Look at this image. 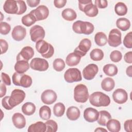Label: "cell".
Segmentation results:
<instances>
[{"label": "cell", "instance_id": "cell-15", "mask_svg": "<svg viewBox=\"0 0 132 132\" xmlns=\"http://www.w3.org/2000/svg\"><path fill=\"white\" fill-rule=\"evenodd\" d=\"M113 101L119 104L125 103L128 99V94L126 91L121 88L116 89L112 93Z\"/></svg>", "mask_w": 132, "mask_h": 132}, {"label": "cell", "instance_id": "cell-18", "mask_svg": "<svg viewBox=\"0 0 132 132\" xmlns=\"http://www.w3.org/2000/svg\"><path fill=\"white\" fill-rule=\"evenodd\" d=\"M3 9L7 13L17 14L19 11V7L16 1H6L3 5Z\"/></svg>", "mask_w": 132, "mask_h": 132}, {"label": "cell", "instance_id": "cell-9", "mask_svg": "<svg viewBox=\"0 0 132 132\" xmlns=\"http://www.w3.org/2000/svg\"><path fill=\"white\" fill-rule=\"evenodd\" d=\"M29 34L31 40L34 42H37L39 40H43L45 33L44 29L42 26L36 25L33 26L30 29Z\"/></svg>", "mask_w": 132, "mask_h": 132}, {"label": "cell", "instance_id": "cell-40", "mask_svg": "<svg viewBox=\"0 0 132 132\" xmlns=\"http://www.w3.org/2000/svg\"><path fill=\"white\" fill-rule=\"evenodd\" d=\"M46 126V132H56L58 129L57 123L53 120H48L45 123Z\"/></svg>", "mask_w": 132, "mask_h": 132}, {"label": "cell", "instance_id": "cell-37", "mask_svg": "<svg viewBox=\"0 0 132 132\" xmlns=\"http://www.w3.org/2000/svg\"><path fill=\"white\" fill-rule=\"evenodd\" d=\"M90 57L93 61H100L104 57V53L101 49L94 48L90 52Z\"/></svg>", "mask_w": 132, "mask_h": 132}, {"label": "cell", "instance_id": "cell-29", "mask_svg": "<svg viewBox=\"0 0 132 132\" xmlns=\"http://www.w3.org/2000/svg\"><path fill=\"white\" fill-rule=\"evenodd\" d=\"M116 25L120 30L126 31L130 28V22L128 19L125 18H120L117 20Z\"/></svg>", "mask_w": 132, "mask_h": 132}, {"label": "cell", "instance_id": "cell-43", "mask_svg": "<svg viewBox=\"0 0 132 132\" xmlns=\"http://www.w3.org/2000/svg\"><path fill=\"white\" fill-rule=\"evenodd\" d=\"M123 44L124 45L128 48H132V32L130 31L127 33L125 36L123 40Z\"/></svg>", "mask_w": 132, "mask_h": 132}, {"label": "cell", "instance_id": "cell-52", "mask_svg": "<svg viewBox=\"0 0 132 132\" xmlns=\"http://www.w3.org/2000/svg\"><path fill=\"white\" fill-rule=\"evenodd\" d=\"M124 59L126 63H132V52H127L124 56Z\"/></svg>", "mask_w": 132, "mask_h": 132}, {"label": "cell", "instance_id": "cell-11", "mask_svg": "<svg viewBox=\"0 0 132 132\" xmlns=\"http://www.w3.org/2000/svg\"><path fill=\"white\" fill-rule=\"evenodd\" d=\"M91 47V42L88 38L82 39L77 47L75 48L74 52L78 54L81 57L86 55L87 53L89 51Z\"/></svg>", "mask_w": 132, "mask_h": 132}, {"label": "cell", "instance_id": "cell-35", "mask_svg": "<svg viewBox=\"0 0 132 132\" xmlns=\"http://www.w3.org/2000/svg\"><path fill=\"white\" fill-rule=\"evenodd\" d=\"M21 20L22 24L27 27L31 26L37 21L34 15L30 12L28 14H27L26 15H24L22 18Z\"/></svg>", "mask_w": 132, "mask_h": 132}, {"label": "cell", "instance_id": "cell-45", "mask_svg": "<svg viewBox=\"0 0 132 132\" xmlns=\"http://www.w3.org/2000/svg\"><path fill=\"white\" fill-rule=\"evenodd\" d=\"M19 7V11L17 13L18 15H20L23 14L27 9V7L25 4V2L24 1H16Z\"/></svg>", "mask_w": 132, "mask_h": 132}, {"label": "cell", "instance_id": "cell-27", "mask_svg": "<svg viewBox=\"0 0 132 132\" xmlns=\"http://www.w3.org/2000/svg\"><path fill=\"white\" fill-rule=\"evenodd\" d=\"M110 119H111V116L109 112L106 110H101L99 112V116L97 121L100 125L106 126L107 122Z\"/></svg>", "mask_w": 132, "mask_h": 132}, {"label": "cell", "instance_id": "cell-19", "mask_svg": "<svg viewBox=\"0 0 132 132\" xmlns=\"http://www.w3.org/2000/svg\"><path fill=\"white\" fill-rule=\"evenodd\" d=\"M26 29L21 25H17L15 26L13 28L11 33L12 38L16 41H20L23 40L26 37Z\"/></svg>", "mask_w": 132, "mask_h": 132}, {"label": "cell", "instance_id": "cell-38", "mask_svg": "<svg viewBox=\"0 0 132 132\" xmlns=\"http://www.w3.org/2000/svg\"><path fill=\"white\" fill-rule=\"evenodd\" d=\"M53 67L56 71L61 72L65 68V62L61 58H57L53 61Z\"/></svg>", "mask_w": 132, "mask_h": 132}, {"label": "cell", "instance_id": "cell-16", "mask_svg": "<svg viewBox=\"0 0 132 132\" xmlns=\"http://www.w3.org/2000/svg\"><path fill=\"white\" fill-rule=\"evenodd\" d=\"M34 55V49L29 46H26L24 47L21 52L18 54L16 56V61L18 60H25L28 61Z\"/></svg>", "mask_w": 132, "mask_h": 132}, {"label": "cell", "instance_id": "cell-33", "mask_svg": "<svg viewBox=\"0 0 132 132\" xmlns=\"http://www.w3.org/2000/svg\"><path fill=\"white\" fill-rule=\"evenodd\" d=\"M39 116L43 120H48L51 117V108L47 106H42L39 109Z\"/></svg>", "mask_w": 132, "mask_h": 132}, {"label": "cell", "instance_id": "cell-46", "mask_svg": "<svg viewBox=\"0 0 132 132\" xmlns=\"http://www.w3.org/2000/svg\"><path fill=\"white\" fill-rule=\"evenodd\" d=\"M1 80L7 86H10L11 85V79L10 78L9 76L4 72L1 73Z\"/></svg>", "mask_w": 132, "mask_h": 132}, {"label": "cell", "instance_id": "cell-55", "mask_svg": "<svg viewBox=\"0 0 132 132\" xmlns=\"http://www.w3.org/2000/svg\"><path fill=\"white\" fill-rule=\"evenodd\" d=\"M126 73L127 76L131 77L132 76V65H129L127 68L126 70Z\"/></svg>", "mask_w": 132, "mask_h": 132}, {"label": "cell", "instance_id": "cell-4", "mask_svg": "<svg viewBox=\"0 0 132 132\" xmlns=\"http://www.w3.org/2000/svg\"><path fill=\"white\" fill-rule=\"evenodd\" d=\"M89 97L87 86L84 84H78L74 90V98L78 103H84L87 101Z\"/></svg>", "mask_w": 132, "mask_h": 132}, {"label": "cell", "instance_id": "cell-53", "mask_svg": "<svg viewBox=\"0 0 132 132\" xmlns=\"http://www.w3.org/2000/svg\"><path fill=\"white\" fill-rule=\"evenodd\" d=\"M26 2L28 4V5L30 7H35L37 6L40 2V0H27Z\"/></svg>", "mask_w": 132, "mask_h": 132}, {"label": "cell", "instance_id": "cell-42", "mask_svg": "<svg viewBox=\"0 0 132 132\" xmlns=\"http://www.w3.org/2000/svg\"><path fill=\"white\" fill-rule=\"evenodd\" d=\"M11 30L10 25L5 22H1L0 23V32L1 34L7 35Z\"/></svg>", "mask_w": 132, "mask_h": 132}, {"label": "cell", "instance_id": "cell-8", "mask_svg": "<svg viewBox=\"0 0 132 132\" xmlns=\"http://www.w3.org/2000/svg\"><path fill=\"white\" fill-rule=\"evenodd\" d=\"M121 32L119 30L113 28L110 30L108 35L107 42L110 46L117 47L119 46L121 43Z\"/></svg>", "mask_w": 132, "mask_h": 132}, {"label": "cell", "instance_id": "cell-51", "mask_svg": "<svg viewBox=\"0 0 132 132\" xmlns=\"http://www.w3.org/2000/svg\"><path fill=\"white\" fill-rule=\"evenodd\" d=\"M67 3L66 0H54V6L58 8H61L63 7Z\"/></svg>", "mask_w": 132, "mask_h": 132}, {"label": "cell", "instance_id": "cell-5", "mask_svg": "<svg viewBox=\"0 0 132 132\" xmlns=\"http://www.w3.org/2000/svg\"><path fill=\"white\" fill-rule=\"evenodd\" d=\"M12 78L14 85L26 88L30 87L32 82V78L30 76L16 72L13 73Z\"/></svg>", "mask_w": 132, "mask_h": 132}, {"label": "cell", "instance_id": "cell-28", "mask_svg": "<svg viewBox=\"0 0 132 132\" xmlns=\"http://www.w3.org/2000/svg\"><path fill=\"white\" fill-rule=\"evenodd\" d=\"M62 17L68 21H72L76 19L77 14L76 12L71 8H66L61 13Z\"/></svg>", "mask_w": 132, "mask_h": 132}, {"label": "cell", "instance_id": "cell-36", "mask_svg": "<svg viewBox=\"0 0 132 132\" xmlns=\"http://www.w3.org/2000/svg\"><path fill=\"white\" fill-rule=\"evenodd\" d=\"M65 106L62 103L59 102L55 104L53 107V113L57 117H62L65 111Z\"/></svg>", "mask_w": 132, "mask_h": 132}, {"label": "cell", "instance_id": "cell-14", "mask_svg": "<svg viewBox=\"0 0 132 132\" xmlns=\"http://www.w3.org/2000/svg\"><path fill=\"white\" fill-rule=\"evenodd\" d=\"M57 96L56 93L53 90L47 89L44 91L41 95L42 102L47 105H51L57 100Z\"/></svg>", "mask_w": 132, "mask_h": 132}, {"label": "cell", "instance_id": "cell-7", "mask_svg": "<svg viewBox=\"0 0 132 132\" xmlns=\"http://www.w3.org/2000/svg\"><path fill=\"white\" fill-rule=\"evenodd\" d=\"M64 80L69 83L80 81L82 79L80 71L77 68H70L64 74Z\"/></svg>", "mask_w": 132, "mask_h": 132}, {"label": "cell", "instance_id": "cell-2", "mask_svg": "<svg viewBox=\"0 0 132 132\" xmlns=\"http://www.w3.org/2000/svg\"><path fill=\"white\" fill-rule=\"evenodd\" d=\"M72 29L75 33L88 35L93 32L94 27L90 22L78 20L73 24Z\"/></svg>", "mask_w": 132, "mask_h": 132}, {"label": "cell", "instance_id": "cell-13", "mask_svg": "<svg viewBox=\"0 0 132 132\" xmlns=\"http://www.w3.org/2000/svg\"><path fill=\"white\" fill-rule=\"evenodd\" d=\"M98 71L97 65L94 63L87 65L82 71V76L86 80L93 79Z\"/></svg>", "mask_w": 132, "mask_h": 132}, {"label": "cell", "instance_id": "cell-44", "mask_svg": "<svg viewBox=\"0 0 132 132\" xmlns=\"http://www.w3.org/2000/svg\"><path fill=\"white\" fill-rule=\"evenodd\" d=\"M98 8L94 4L85 12V14L89 17H94L98 14Z\"/></svg>", "mask_w": 132, "mask_h": 132}, {"label": "cell", "instance_id": "cell-56", "mask_svg": "<svg viewBox=\"0 0 132 132\" xmlns=\"http://www.w3.org/2000/svg\"><path fill=\"white\" fill-rule=\"evenodd\" d=\"M95 131H107V130L103 128H102V127H97L96 129L94 130Z\"/></svg>", "mask_w": 132, "mask_h": 132}, {"label": "cell", "instance_id": "cell-25", "mask_svg": "<svg viewBox=\"0 0 132 132\" xmlns=\"http://www.w3.org/2000/svg\"><path fill=\"white\" fill-rule=\"evenodd\" d=\"M115 86L114 80L110 77H106L101 82V87L105 91H110L113 89Z\"/></svg>", "mask_w": 132, "mask_h": 132}, {"label": "cell", "instance_id": "cell-41", "mask_svg": "<svg viewBox=\"0 0 132 132\" xmlns=\"http://www.w3.org/2000/svg\"><path fill=\"white\" fill-rule=\"evenodd\" d=\"M122 58V54L121 52L118 50L112 51L110 54V60L114 62H119Z\"/></svg>", "mask_w": 132, "mask_h": 132}, {"label": "cell", "instance_id": "cell-21", "mask_svg": "<svg viewBox=\"0 0 132 132\" xmlns=\"http://www.w3.org/2000/svg\"><path fill=\"white\" fill-rule=\"evenodd\" d=\"M81 56L75 52L71 53L66 57V64L70 67H73L77 65L81 59Z\"/></svg>", "mask_w": 132, "mask_h": 132}, {"label": "cell", "instance_id": "cell-30", "mask_svg": "<svg viewBox=\"0 0 132 132\" xmlns=\"http://www.w3.org/2000/svg\"><path fill=\"white\" fill-rule=\"evenodd\" d=\"M36 111V106L31 102H26L22 106V112L26 116L33 114Z\"/></svg>", "mask_w": 132, "mask_h": 132}, {"label": "cell", "instance_id": "cell-1", "mask_svg": "<svg viewBox=\"0 0 132 132\" xmlns=\"http://www.w3.org/2000/svg\"><path fill=\"white\" fill-rule=\"evenodd\" d=\"M90 104L95 107H106L110 103L109 96L102 92H94L89 96Z\"/></svg>", "mask_w": 132, "mask_h": 132}, {"label": "cell", "instance_id": "cell-49", "mask_svg": "<svg viewBox=\"0 0 132 132\" xmlns=\"http://www.w3.org/2000/svg\"><path fill=\"white\" fill-rule=\"evenodd\" d=\"M9 96H5L2 100V105L4 108H5L7 110H11L13 108H12L9 104Z\"/></svg>", "mask_w": 132, "mask_h": 132}, {"label": "cell", "instance_id": "cell-3", "mask_svg": "<svg viewBox=\"0 0 132 132\" xmlns=\"http://www.w3.org/2000/svg\"><path fill=\"white\" fill-rule=\"evenodd\" d=\"M36 48L43 58H50L54 53V48L52 44L43 40L36 42Z\"/></svg>", "mask_w": 132, "mask_h": 132}, {"label": "cell", "instance_id": "cell-54", "mask_svg": "<svg viewBox=\"0 0 132 132\" xmlns=\"http://www.w3.org/2000/svg\"><path fill=\"white\" fill-rule=\"evenodd\" d=\"M1 93H0V97H3L6 93V87L4 83H1Z\"/></svg>", "mask_w": 132, "mask_h": 132}, {"label": "cell", "instance_id": "cell-26", "mask_svg": "<svg viewBox=\"0 0 132 132\" xmlns=\"http://www.w3.org/2000/svg\"><path fill=\"white\" fill-rule=\"evenodd\" d=\"M106 126L110 132H118L121 129V123L116 119H110L107 122Z\"/></svg>", "mask_w": 132, "mask_h": 132}, {"label": "cell", "instance_id": "cell-32", "mask_svg": "<svg viewBox=\"0 0 132 132\" xmlns=\"http://www.w3.org/2000/svg\"><path fill=\"white\" fill-rule=\"evenodd\" d=\"M103 72L109 76H114L117 74L118 69L117 67L113 64H107L104 66Z\"/></svg>", "mask_w": 132, "mask_h": 132}, {"label": "cell", "instance_id": "cell-23", "mask_svg": "<svg viewBox=\"0 0 132 132\" xmlns=\"http://www.w3.org/2000/svg\"><path fill=\"white\" fill-rule=\"evenodd\" d=\"M29 67L30 65L28 61L18 60L14 65V70L17 73L24 74L29 69Z\"/></svg>", "mask_w": 132, "mask_h": 132}, {"label": "cell", "instance_id": "cell-24", "mask_svg": "<svg viewBox=\"0 0 132 132\" xmlns=\"http://www.w3.org/2000/svg\"><path fill=\"white\" fill-rule=\"evenodd\" d=\"M46 130V126L45 123L38 121L30 125L27 129L28 132H45Z\"/></svg>", "mask_w": 132, "mask_h": 132}, {"label": "cell", "instance_id": "cell-50", "mask_svg": "<svg viewBox=\"0 0 132 132\" xmlns=\"http://www.w3.org/2000/svg\"><path fill=\"white\" fill-rule=\"evenodd\" d=\"M124 129L127 132L132 131V120L131 119L127 120L125 121L124 124Z\"/></svg>", "mask_w": 132, "mask_h": 132}, {"label": "cell", "instance_id": "cell-17", "mask_svg": "<svg viewBox=\"0 0 132 132\" xmlns=\"http://www.w3.org/2000/svg\"><path fill=\"white\" fill-rule=\"evenodd\" d=\"M99 112L95 109L88 107L84 111V118L88 122H94L97 120Z\"/></svg>", "mask_w": 132, "mask_h": 132}, {"label": "cell", "instance_id": "cell-22", "mask_svg": "<svg viewBox=\"0 0 132 132\" xmlns=\"http://www.w3.org/2000/svg\"><path fill=\"white\" fill-rule=\"evenodd\" d=\"M67 118L71 121L77 120L80 117V111L76 106L69 107L66 112Z\"/></svg>", "mask_w": 132, "mask_h": 132}, {"label": "cell", "instance_id": "cell-39", "mask_svg": "<svg viewBox=\"0 0 132 132\" xmlns=\"http://www.w3.org/2000/svg\"><path fill=\"white\" fill-rule=\"evenodd\" d=\"M93 4L91 0H79L78 7L80 11L85 12Z\"/></svg>", "mask_w": 132, "mask_h": 132}, {"label": "cell", "instance_id": "cell-47", "mask_svg": "<svg viewBox=\"0 0 132 132\" xmlns=\"http://www.w3.org/2000/svg\"><path fill=\"white\" fill-rule=\"evenodd\" d=\"M95 5L101 9L105 8L108 6V2L106 0H95Z\"/></svg>", "mask_w": 132, "mask_h": 132}, {"label": "cell", "instance_id": "cell-12", "mask_svg": "<svg viewBox=\"0 0 132 132\" xmlns=\"http://www.w3.org/2000/svg\"><path fill=\"white\" fill-rule=\"evenodd\" d=\"M35 17L37 21L46 19L49 14L48 8L44 5H40L30 12Z\"/></svg>", "mask_w": 132, "mask_h": 132}, {"label": "cell", "instance_id": "cell-6", "mask_svg": "<svg viewBox=\"0 0 132 132\" xmlns=\"http://www.w3.org/2000/svg\"><path fill=\"white\" fill-rule=\"evenodd\" d=\"M25 97V93L23 90L19 89H14L12 91L11 95L9 96V104L12 108H13L21 103Z\"/></svg>", "mask_w": 132, "mask_h": 132}, {"label": "cell", "instance_id": "cell-48", "mask_svg": "<svg viewBox=\"0 0 132 132\" xmlns=\"http://www.w3.org/2000/svg\"><path fill=\"white\" fill-rule=\"evenodd\" d=\"M1 48V54L5 53L8 48V44L7 41L4 39H0Z\"/></svg>", "mask_w": 132, "mask_h": 132}, {"label": "cell", "instance_id": "cell-31", "mask_svg": "<svg viewBox=\"0 0 132 132\" xmlns=\"http://www.w3.org/2000/svg\"><path fill=\"white\" fill-rule=\"evenodd\" d=\"M94 41L98 46H103L107 43V37L103 32H98L94 36Z\"/></svg>", "mask_w": 132, "mask_h": 132}, {"label": "cell", "instance_id": "cell-34", "mask_svg": "<svg viewBox=\"0 0 132 132\" xmlns=\"http://www.w3.org/2000/svg\"><path fill=\"white\" fill-rule=\"evenodd\" d=\"M114 11L117 15L119 16H123L126 14L127 12V8L124 3L118 2L114 6Z\"/></svg>", "mask_w": 132, "mask_h": 132}, {"label": "cell", "instance_id": "cell-10", "mask_svg": "<svg viewBox=\"0 0 132 132\" xmlns=\"http://www.w3.org/2000/svg\"><path fill=\"white\" fill-rule=\"evenodd\" d=\"M49 65L47 61L43 58H33L30 63V67L34 70L38 71H45L48 68Z\"/></svg>", "mask_w": 132, "mask_h": 132}, {"label": "cell", "instance_id": "cell-20", "mask_svg": "<svg viewBox=\"0 0 132 132\" xmlns=\"http://www.w3.org/2000/svg\"><path fill=\"white\" fill-rule=\"evenodd\" d=\"M12 121L16 128L22 129L26 125V120L24 116L19 112L13 114L12 117Z\"/></svg>", "mask_w": 132, "mask_h": 132}]
</instances>
